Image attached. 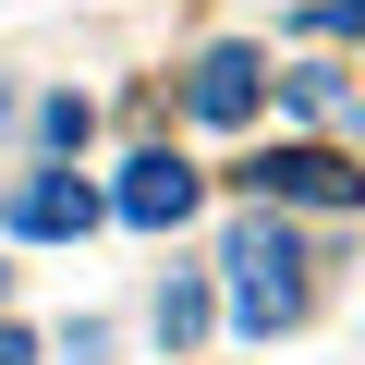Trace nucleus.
<instances>
[{
    "instance_id": "0eeeda50",
    "label": "nucleus",
    "mask_w": 365,
    "mask_h": 365,
    "mask_svg": "<svg viewBox=\"0 0 365 365\" xmlns=\"http://www.w3.org/2000/svg\"><path fill=\"white\" fill-rule=\"evenodd\" d=\"M280 98H292L304 122H329V110H341V73H329V61H304V73H280Z\"/></svg>"
},
{
    "instance_id": "20e7f679",
    "label": "nucleus",
    "mask_w": 365,
    "mask_h": 365,
    "mask_svg": "<svg viewBox=\"0 0 365 365\" xmlns=\"http://www.w3.org/2000/svg\"><path fill=\"white\" fill-rule=\"evenodd\" d=\"M98 207H110V195H98L86 170H25V182H13V232H25V244H86Z\"/></svg>"
},
{
    "instance_id": "f257e3e1",
    "label": "nucleus",
    "mask_w": 365,
    "mask_h": 365,
    "mask_svg": "<svg viewBox=\"0 0 365 365\" xmlns=\"http://www.w3.org/2000/svg\"><path fill=\"white\" fill-rule=\"evenodd\" d=\"M317 256H304V232L280 220V207H244L232 220V244H220V280H232V329L244 341H280V329H304V304H317V280H304Z\"/></svg>"
},
{
    "instance_id": "9b49d317",
    "label": "nucleus",
    "mask_w": 365,
    "mask_h": 365,
    "mask_svg": "<svg viewBox=\"0 0 365 365\" xmlns=\"http://www.w3.org/2000/svg\"><path fill=\"white\" fill-rule=\"evenodd\" d=\"M0 280H13V268H0Z\"/></svg>"
},
{
    "instance_id": "f03ea898",
    "label": "nucleus",
    "mask_w": 365,
    "mask_h": 365,
    "mask_svg": "<svg viewBox=\"0 0 365 365\" xmlns=\"http://www.w3.org/2000/svg\"><path fill=\"white\" fill-rule=\"evenodd\" d=\"M244 195L256 207H365V170L341 158V146H268V158H244Z\"/></svg>"
},
{
    "instance_id": "39448f33",
    "label": "nucleus",
    "mask_w": 365,
    "mask_h": 365,
    "mask_svg": "<svg viewBox=\"0 0 365 365\" xmlns=\"http://www.w3.org/2000/svg\"><path fill=\"white\" fill-rule=\"evenodd\" d=\"M256 98H268V61H256L244 37H220L195 73H182V110H195V122H220V134H232V122H256Z\"/></svg>"
},
{
    "instance_id": "9d476101",
    "label": "nucleus",
    "mask_w": 365,
    "mask_h": 365,
    "mask_svg": "<svg viewBox=\"0 0 365 365\" xmlns=\"http://www.w3.org/2000/svg\"><path fill=\"white\" fill-rule=\"evenodd\" d=\"M0 365H37V341H25V329H0Z\"/></svg>"
},
{
    "instance_id": "423d86ee",
    "label": "nucleus",
    "mask_w": 365,
    "mask_h": 365,
    "mask_svg": "<svg viewBox=\"0 0 365 365\" xmlns=\"http://www.w3.org/2000/svg\"><path fill=\"white\" fill-rule=\"evenodd\" d=\"M207 317H220V304H207V280H195V268H182V280H158V353H170V365L207 341Z\"/></svg>"
},
{
    "instance_id": "1a4fd4ad",
    "label": "nucleus",
    "mask_w": 365,
    "mask_h": 365,
    "mask_svg": "<svg viewBox=\"0 0 365 365\" xmlns=\"http://www.w3.org/2000/svg\"><path fill=\"white\" fill-rule=\"evenodd\" d=\"M304 25H317V37H365V0H317Z\"/></svg>"
},
{
    "instance_id": "6e6552de",
    "label": "nucleus",
    "mask_w": 365,
    "mask_h": 365,
    "mask_svg": "<svg viewBox=\"0 0 365 365\" xmlns=\"http://www.w3.org/2000/svg\"><path fill=\"white\" fill-rule=\"evenodd\" d=\"M86 122H98V110H86V98H73V86H61V98H49V110H37V134H49V146H61V158H73V146H86Z\"/></svg>"
},
{
    "instance_id": "7ed1b4c3",
    "label": "nucleus",
    "mask_w": 365,
    "mask_h": 365,
    "mask_svg": "<svg viewBox=\"0 0 365 365\" xmlns=\"http://www.w3.org/2000/svg\"><path fill=\"white\" fill-rule=\"evenodd\" d=\"M195 195H207V182L182 170L170 146H134L122 182H110V220H134V232H182V220H195Z\"/></svg>"
}]
</instances>
